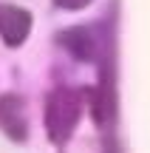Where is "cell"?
I'll use <instances>...</instances> for the list:
<instances>
[{"label": "cell", "mask_w": 150, "mask_h": 153, "mask_svg": "<svg viewBox=\"0 0 150 153\" xmlns=\"http://www.w3.org/2000/svg\"><path fill=\"white\" fill-rule=\"evenodd\" d=\"M0 133L14 145L28 142L31 122H28V105L20 94H0Z\"/></svg>", "instance_id": "cell-3"}, {"label": "cell", "mask_w": 150, "mask_h": 153, "mask_svg": "<svg viewBox=\"0 0 150 153\" xmlns=\"http://www.w3.org/2000/svg\"><path fill=\"white\" fill-rule=\"evenodd\" d=\"M31 26H34V17L28 9L17 3H0V40L9 48H20L31 34Z\"/></svg>", "instance_id": "cell-4"}, {"label": "cell", "mask_w": 150, "mask_h": 153, "mask_svg": "<svg viewBox=\"0 0 150 153\" xmlns=\"http://www.w3.org/2000/svg\"><path fill=\"white\" fill-rule=\"evenodd\" d=\"M54 43L77 62H99L105 51L113 45V37H105L102 20H94V23H82V26L60 28L54 34Z\"/></svg>", "instance_id": "cell-2"}, {"label": "cell", "mask_w": 150, "mask_h": 153, "mask_svg": "<svg viewBox=\"0 0 150 153\" xmlns=\"http://www.w3.org/2000/svg\"><path fill=\"white\" fill-rule=\"evenodd\" d=\"M82 111H85V91H79V88L60 85L45 94L43 122H45V133H48L51 145L65 148L71 142V136L79 128Z\"/></svg>", "instance_id": "cell-1"}, {"label": "cell", "mask_w": 150, "mask_h": 153, "mask_svg": "<svg viewBox=\"0 0 150 153\" xmlns=\"http://www.w3.org/2000/svg\"><path fill=\"white\" fill-rule=\"evenodd\" d=\"M94 3V0H51V6L60 11H82L88 9V6Z\"/></svg>", "instance_id": "cell-5"}]
</instances>
